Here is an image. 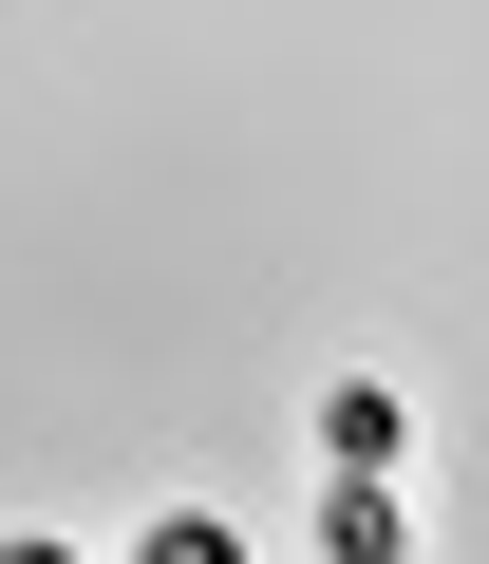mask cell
Instances as JSON below:
<instances>
[{
  "instance_id": "obj_1",
  "label": "cell",
  "mask_w": 489,
  "mask_h": 564,
  "mask_svg": "<svg viewBox=\"0 0 489 564\" xmlns=\"http://www.w3.org/2000/svg\"><path fill=\"white\" fill-rule=\"evenodd\" d=\"M320 470H414V395L395 377H339L320 395Z\"/></svg>"
},
{
  "instance_id": "obj_2",
  "label": "cell",
  "mask_w": 489,
  "mask_h": 564,
  "mask_svg": "<svg viewBox=\"0 0 489 564\" xmlns=\"http://www.w3.org/2000/svg\"><path fill=\"white\" fill-rule=\"evenodd\" d=\"M320 545H339V564H414V508H395V470H339Z\"/></svg>"
}]
</instances>
